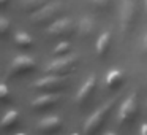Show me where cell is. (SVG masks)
I'll use <instances>...</instances> for the list:
<instances>
[{
	"label": "cell",
	"mask_w": 147,
	"mask_h": 135,
	"mask_svg": "<svg viewBox=\"0 0 147 135\" xmlns=\"http://www.w3.org/2000/svg\"><path fill=\"white\" fill-rule=\"evenodd\" d=\"M115 103H117V97H112V99H109L106 103H103L98 110H95V111L87 118L86 124H84V129H82L84 135H96L98 134L100 129L105 125L106 119L109 118V115H111V111H112Z\"/></svg>",
	"instance_id": "6da1fadb"
},
{
	"label": "cell",
	"mask_w": 147,
	"mask_h": 135,
	"mask_svg": "<svg viewBox=\"0 0 147 135\" xmlns=\"http://www.w3.org/2000/svg\"><path fill=\"white\" fill-rule=\"evenodd\" d=\"M139 18V5L138 0H122L120 7V30L123 35L133 32Z\"/></svg>",
	"instance_id": "7a4b0ae2"
},
{
	"label": "cell",
	"mask_w": 147,
	"mask_h": 135,
	"mask_svg": "<svg viewBox=\"0 0 147 135\" xmlns=\"http://www.w3.org/2000/svg\"><path fill=\"white\" fill-rule=\"evenodd\" d=\"M62 11H63L62 3H59V2H51V3H48L45 8H41L40 11L33 13L32 18H30V21H32L33 26H46V24H52V22H55V21L59 19V16L62 14Z\"/></svg>",
	"instance_id": "3957f363"
},
{
	"label": "cell",
	"mask_w": 147,
	"mask_h": 135,
	"mask_svg": "<svg viewBox=\"0 0 147 135\" xmlns=\"http://www.w3.org/2000/svg\"><path fill=\"white\" fill-rule=\"evenodd\" d=\"M78 54H68V56H62L57 57L55 61H52L51 64L46 67V73L48 75H59V76H67L74 70L78 64Z\"/></svg>",
	"instance_id": "277c9868"
},
{
	"label": "cell",
	"mask_w": 147,
	"mask_h": 135,
	"mask_svg": "<svg viewBox=\"0 0 147 135\" xmlns=\"http://www.w3.org/2000/svg\"><path fill=\"white\" fill-rule=\"evenodd\" d=\"M138 115V94L131 92L127 99L123 100V103L119 108V116H117V122L120 127L130 125L134 121Z\"/></svg>",
	"instance_id": "5b68a950"
},
{
	"label": "cell",
	"mask_w": 147,
	"mask_h": 135,
	"mask_svg": "<svg viewBox=\"0 0 147 135\" xmlns=\"http://www.w3.org/2000/svg\"><path fill=\"white\" fill-rule=\"evenodd\" d=\"M68 83V76H59V75H48L41 80L35 81L33 87L43 94H55L62 91Z\"/></svg>",
	"instance_id": "8992f818"
},
{
	"label": "cell",
	"mask_w": 147,
	"mask_h": 135,
	"mask_svg": "<svg viewBox=\"0 0 147 135\" xmlns=\"http://www.w3.org/2000/svg\"><path fill=\"white\" fill-rule=\"evenodd\" d=\"M76 30V26H74L73 19L70 18H62V19H57L55 22H52L48 29V33L51 38H70L71 35Z\"/></svg>",
	"instance_id": "52a82bcc"
},
{
	"label": "cell",
	"mask_w": 147,
	"mask_h": 135,
	"mask_svg": "<svg viewBox=\"0 0 147 135\" xmlns=\"http://www.w3.org/2000/svg\"><path fill=\"white\" fill-rule=\"evenodd\" d=\"M35 68H36V62L32 57H29V56H18L13 61V64L10 65L8 76L16 78V76H22V75H29Z\"/></svg>",
	"instance_id": "ba28073f"
},
{
	"label": "cell",
	"mask_w": 147,
	"mask_h": 135,
	"mask_svg": "<svg viewBox=\"0 0 147 135\" xmlns=\"http://www.w3.org/2000/svg\"><path fill=\"white\" fill-rule=\"evenodd\" d=\"M95 89H96V76L95 75H90V76L82 83V86L79 87V91H78V94H76V105L79 106V108H84V106L90 102V99H92Z\"/></svg>",
	"instance_id": "9c48e42d"
},
{
	"label": "cell",
	"mask_w": 147,
	"mask_h": 135,
	"mask_svg": "<svg viewBox=\"0 0 147 135\" xmlns=\"http://www.w3.org/2000/svg\"><path fill=\"white\" fill-rule=\"evenodd\" d=\"M60 100L59 94H41L32 100V110L35 111H46V110L55 106Z\"/></svg>",
	"instance_id": "30bf717a"
},
{
	"label": "cell",
	"mask_w": 147,
	"mask_h": 135,
	"mask_svg": "<svg viewBox=\"0 0 147 135\" xmlns=\"http://www.w3.org/2000/svg\"><path fill=\"white\" fill-rule=\"evenodd\" d=\"M60 127H62V121L59 116H46L36 125L38 132L43 135H52V134L60 130Z\"/></svg>",
	"instance_id": "8fae6325"
},
{
	"label": "cell",
	"mask_w": 147,
	"mask_h": 135,
	"mask_svg": "<svg viewBox=\"0 0 147 135\" xmlns=\"http://www.w3.org/2000/svg\"><path fill=\"white\" fill-rule=\"evenodd\" d=\"M111 43H112V33L109 32V30H106V32H103L101 35L98 37V40H96V54H98V57H106L109 52V49H111Z\"/></svg>",
	"instance_id": "7c38bea8"
},
{
	"label": "cell",
	"mask_w": 147,
	"mask_h": 135,
	"mask_svg": "<svg viewBox=\"0 0 147 135\" xmlns=\"http://www.w3.org/2000/svg\"><path fill=\"white\" fill-rule=\"evenodd\" d=\"M96 26H95V21L92 18H82L79 21V26H78V33H79L81 38H89L95 33Z\"/></svg>",
	"instance_id": "4fadbf2b"
},
{
	"label": "cell",
	"mask_w": 147,
	"mask_h": 135,
	"mask_svg": "<svg viewBox=\"0 0 147 135\" xmlns=\"http://www.w3.org/2000/svg\"><path fill=\"white\" fill-rule=\"evenodd\" d=\"M105 81H106L108 89H119V87H120V84L123 83V73H122L119 68H112V70L108 72Z\"/></svg>",
	"instance_id": "5bb4252c"
},
{
	"label": "cell",
	"mask_w": 147,
	"mask_h": 135,
	"mask_svg": "<svg viewBox=\"0 0 147 135\" xmlns=\"http://www.w3.org/2000/svg\"><path fill=\"white\" fill-rule=\"evenodd\" d=\"M48 3H51V0H21V8L26 13H36L41 8H45Z\"/></svg>",
	"instance_id": "9a60e30c"
},
{
	"label": "cell",
	"mask_w": 147,
	"mask_h": 135,
	"mask_svg": "<svg viewBox=\"0 0 147 135\" xmlns=\"http://www.w3.org/2000/svg\"><path fill=\"white\" fill-rule=\"evenodd\" d=\"M18 122H19V113H18L16 110H10V111L2 118L0 125H2V130L7 132V130H11V129L16 127Z\"/></svg>",
	"instance_id": "2e32d148"
},
{
	"label": "cell",
	"mask_w": 147,
	"mask_h": 135,
	"mask_svg": "<svg viewBox=\"0 0 147 135\" xmlns=\"http://www.w3.org/2000/svg\"><path fill=\"white\" fill-rule=\"evenodd\" d=\"M14 43H16L19 48L29 49V48H32V45H33V38L26 32H18L16 37H14Z\"/></svg>",
	"instance_id": "e0dca14e"
},
{
	"label": "cell",
	"mask_w": 147,
	"mask_h": 135,
	"mask_svg": "<svg viewBox=\"0 0 147 135\" xmlns=\"http://www.w3.org/2000/svg\"><path fill=\"white\" fill-rule=\"evenodd\" d=\"M68 52H70V43L62 42V43H59V45L54 48L52 54H54L55 57H62V56H68Z\"/></svg>",
	"instance_id": "ac0fdd59"
},
{
	"label": "cell",
	"mask_w": 147,
	"mask_h": 135,
	"mask_svg": "<svg viewBox=\"0 0 147 135\" xmlns=\"http://www.w3.org/2000/svg\"><path fill=\"white\" fill-rule=\"evenodd\" d=\"M90 3L96 8V10H108L111 7V0H90Z\"/></svg>",
	"instance_id": "d6986e66"
},
{
	"label": "cell",
	"mask_w": 147,
	"mask_h": 135,
	"mask_svg": "<svg viewBox=\"0 0 147 135\" xmlns=\"http://www.w3.org/2000/svg\"><path fill=\"white\" fill-rule=\"evenodd\" d=\"M8 30H10V21L5 16H2L0 18V33H2V37H7Z\"/></svg>",
	"instance_id": "ffe728a7"
},
{
	"label": "cell",
	"mask_w": 147,
	"mask_h": 135,
	"mask_svg": "<svg viewBox=\"0 0 147 135\" xmlns=\"http://www.w3.org/2000/svg\"><path fill=\"white\" fill-rule=\"evenodd\" d=\"M0 99H2V102L7 103L8 100H10V89H8L7 84H0Z\"/></svg>",
	"instance_id": "44dd1931"
},
{
	"label": "cell",
	"mask_w": 147,
	"mask_h": 135,
	"mask_svg": "<svg viewBox=\"0 0 147 135\" xmlns=\"http://www.w3.org/2000/svg\"><path fill=\"white\" fill-rule=\"evenodd\" d=\"M142 51H144V54L147 56V33H146V37H144V40H142Z\"/></svg>",
	"instance_id": "7402d4cb"
},
{
	"label": "cell",
	"mask_w": 147,
	"mask_h": 135,
	"mask_svg": "<svg viewBox=\"0 0 147 135\" xmlns=\"http://www.w3.org/2000/svg\"><path fill=\"white\" fill-rule=\"evenodd\" d=\"M141 135H147V122L142 124V127H141Z\"/></svg>",
	"instance_id": "603a6c76"
},
{
	"label": "cell",
	"mask_w": 147,
	"mask_h": 135,
	"mask_svg": "<svg viewBox=\"0 0 147 135\" xmlns=\"http://www.w3.org/2000/svg\"><path fill=\"white\" fill-rule=\"evenodd\" d=\"M7 3H8V0H0V5L2 7H7Z\"/></svg>",
	"instance_id": "cb8c5ba5"
},
{
	"label": "cell",
	"mask_w": 147,
	"mask_h": 135,
	"mask_svg": "<svg viewBox=\"0 0 147 135\" xmlns=\"http://www.w3.org/2000/svg\"><path fill=\"white\" fill-rule=\"evenodd\" d=\"M144 13H146V16H147V0H144Z\"/></svg>",
	"instance_id": "d4e9b609"
},
{
	"label": "cell",
	"mask_w": 147,
	"mask_h": 135,
	"mask_svg": "<svg viewBox=\"0 0 147 135\" xmlns=\"http://www.w3.org/2000/svg\"><path fill=\"white\" fill-rule=\"evenodd\" d=\"M106 135H115V134H112V132H108V134H106Z\"/></svg>",
	"instance_id": "484cf974"
},
{
	"label": "cell",
	"mask_w": 147,
	"mask_h": 135,
	"mask_svg": "<svg viewBox=\"0 0 147 135\" xmlns=\"http://www.w3.org/2000/svg\"><path fill=\"white\" fill-rule=\"evenodd\" d=\"M18 135H26V134H18Z\"/></svg>",
	"instance_id": "4316f807"
},
{
	"label": "cell",
	"mask_w": 147,
	"mask_h": 135,
	"mask_svg": "<svg viewBox=\"0 0 147 135\" xmlns=\"http://www.w3.org/2000/svg\"><path fill=\"white\" fill-rule=\"evenodd\" d=\"M71 135H78V134H71Z\"/></svg>",
	"instance_id": "83f0119b"
}]
</instances>
